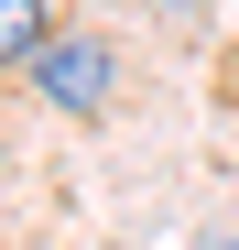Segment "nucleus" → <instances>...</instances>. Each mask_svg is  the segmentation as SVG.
<instances>
[{
	"instance_id": "obj_1",
	"label": "nucleus",
	"mask_w": 239,
	"mask_h": 250,
	"mask_svg": "<svg viewBox=\"0 0 239 250\" xmlns=\"http://www.w3.org/2000/svg\"><path fill=\"white\" fill-rule=\"evenodd\" d=\"M33 87H44L55 109H109V44H87V33H55L44 55H33Z\"/></svg>"
},
{
	"instance_id": "obj_2",
	"label": "nucleus",
	"mask_w": 239,
	"mask_h": 250,
	"mask_svg": "<svg viewBox=\"0 0 239 250\" xmlns=\"http://www.w3.org/2000/svg\"><path fill=\"white\" fill-rule=\"evenodd\" d=\"M55 44V22H44V0H0V65H33Z\"/></svg>"
}]
</instances>
